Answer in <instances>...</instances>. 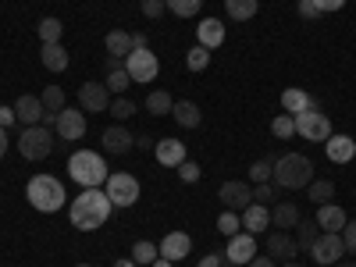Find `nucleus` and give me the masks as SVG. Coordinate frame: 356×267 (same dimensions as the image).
<instances>
[{
    "instance_id": "1",
    "label": "nucleus",
    "mask_w": 356,
    "mask_h": 267,
    "mask_svg": "<svg viewBox=\"0 0 356 267\" xmlns=\"http://www.w3.org/2000/svg\"><path fill=\"white\" fill-rule=\"evenodd\" d=\"M111 211H114V207H111V200H107L104 189H82V193L68 203V221H72L79 232H97V228L107 225Z\"/></svg>"
},
{
    "instance_id": "2",
    "label": "nucleus",
    "mask_w": 356,
    "mask_h": 267,
    "mask_svg": "<svg viewBox=\"0 0 356 267\" xmlns=\"http://www.w3.org/2000/svg\"><path fill=\"white\" fill-rule=\"evenodd\" d=\"M68 175H72V182H79L82 189H100L107 182V161L93 150H79L68 157Z\"/></svg>"
},
{
    "instance_id": "3",
    "label": "nucleus",
    "mask_w": 356,
    "mask_h": 267,
    "mask_svg": "<svg viewBox=\"0 0 356 267\" xmlns=\"http://www.w3.org/2000/svg\"><path fill=\"white\" fill-rule=\"evenodd\" d=\"M25 200L33 203L40 214H57L65 207V186L57 182L54 175H36V178H29V186H25Z\"/></svg>"
},
{
    "instance_id": "4",
    "label": "nucleus",
    "mask_w": 356,
    "mask_h": 267,
    "mask_svg": "<svg viewBox=\"0 0 356 267\" xmlns=\"http://www.w3.org/2000/svg\"><path fill=\"white\" fill-rule=\"evenodd\" d=\"M275 182L282 189H307L314 182V161L307 154H285L275 161Z\"/></svg>"
},
{
    "instance_id": "5",
    "label": "nucleus",
    "mask_w": 356,
    "mask_h": 267,
    "mask_svg": "<svg viewBox=\"0 0 356 267\" xmlns=\"http://www.w3.org/2000/svg\"><path fill=\"white\" fill-rule=\"evenodd\" d=\"M296 136L307 139V143H328V136H335V132H332L328 114L317 111V104H314L303 114H296Z\"/></svg>"
},
{
    "instance_id": "6",
    "label": "nucleus",
    "mask_w": 356,
    "mask_h": 267,
    "mask_svg": "<svg viewBox=\"0 0 356 267\" xmlns=\"http://www.w3.org/2000/svg\"><path fill=\"white\" fill-rule=\"evenodd\" d=\"M50 150H54V132L47 125H29L18 136V154L25 161H43V157H50Z\"/></svg>"
},
{
    "instance_id": "7",
    "label": "nucleus",
    "mask_w": 356,
    "mask_h": 267,
    "mask_svg": "<svg viewBox=\"0 0 356 267\" xmlns=\"http://www.w3.org/2000/svg\"><path fill=\"white\" fill-rule=\"evenodd\" d=\"M104 193H107L111 207H132L139 200V178L129 171H114V175H107Z\"/></svg>"
},
{
    "instance_id": "8",
    "label": "nucleus",
    "mask_w": 356,
    "mask_h": 267,
    "mask_svg": "<svg viewBox=\"0 0 356 267\" xmlns=\"http://www.w3.org/2000/svg\"><path fill=\"white\" fill-rule=\"evenodd\" d=\"M125 72H129L132 82H146V86H150L157 79V72H161V61H157V54L150 47H146V50H132L125 57Z\"/></svg>"
},
{
    "instance_id": "9",
    "label": "nucleus",
    "mask_w": 356,
    "mask_h": 267,
    "mask_svg": "<svg viewBox=\"0 0 356 267\" xmlns=\"http://www.w3.org/2000/svg\"><path fill=\"white\" fill-rule=\"evenodd\" d=\"M310 257H314V264H321V267L339 264V260L346 257V243H342V235H339V232H321V239L314 243Z\"/></svg>"
},
{
    "instance_id": "10",
    "label": "nucleus",
    "mask_w": 356,
    "mask_h": 267,
    "mask_svg": "<svg viewBox=\"0 0 356 267\" xmlns=\"http://www.w3.org/2000/svg\"><path fill=\"white\" fill-rule=\"evenodd\" d=\"M253 257H257V235H250V232H235V235H228V246H225V260H228V264L246 267Z\"/></svg>"
},
{
    "instance_id": "11",
    "label": "nucleus",
    "mask_w": 356,
    "mask_h": 267,
    "mask_svg": "<svg viewBox=\"0 0 356 267\" xmlns=\"http://www.w3.org/2000/svg\"><path fill=\"white\" fill-rule=\"evenodd\" d=\"M221 203H225V211H235V214H243L246 207L253 203V186L250 182H225L218 189Z\"/></svg>"
},
{
    "instance_id": "12",
    "label": "nucleus",
    "mask_w": 356,
    "mask_h": 267,
    "mask_svg": "<svg viewBox=\"0 0 356 267\" xmlns=\"http://www.w3.org/2000/svg\"><path fill=\"white\" fill-rule=\"evenodd\" d=\"M157 250H161L164 260L178 264V260H186L193 253V239H189V232H168L164 239L157 243Z\"/></svg>"
},
{
    "instance_id": "13",
    "label": "nucleus",
    "mask_w": 356,
    "mask_h": 267,
    "mask_svg": "<svg viewBox=\"0 0 356 267\" xmlns=\"http://www.w3.org/2000/svg\"><path fill=\"white\" fill-rule=\"evenodd\" d=\"M100 139H104V150H107V154H114V157H125V154L132 150V146H136V136H132L122 122L111 125V129H104V132H100Z\"/></svg>"
},
{
    "instance_id": "14",
    "label": "nucleus",
    "mask_w": 356,
    "mask_h": 267,
    "mask_svg": "<svg viewBox=\"0 0 356 267\" xmlns=\"http://www.w3.org/2000/svg\"><path fill=\"white\" fill-rule=\"evenodd\" d=\"M79 107L82 111H107L111 107V93H107V86L104 82H82L79 86Z\"/></svg>"
},
{
    "instance_id": "15",
    "label": "nucleus",
    "mask_w": 356,
    "mask_h": 267,
    "mask_svg": "<svg viewBox=\"0 0 356 267\" xmlns=\"http://www.w3.org/2000/svg\"><path fill=\"white\" fill-rule=\"evenodd\" d=\"M154 157H157L161 168H178L182 161H189V157H186V143H182V139H175V136L154 143Z\"/></svg>"
},
{
    "instance_id": "16",
    "label": "nucleus",
    "mask_w": 356,
    "mask_h": 267,
    "mask_svg": "<svg viewBox=\"0 0 356 267\" xmlns=\"http://www.w3.org/2000/svg\"><path fill=\"white\" fill-rule=\"evenodd\" d=\"M57 136H65V139H82L86 136V111L79 107H65L61 114H57Z\"/></svg>"
},
{
    "instance_id": "17",
    "label": "nucleus",
    "mask_w": 356,
    "mask_h": 267,
    "mask_svg": "<svg viewBox=\"0 0 356 267\" xmlns=\"http://www.w3.org/2000/svg\"><path fill=\"white\" fill-rule=\"evenodd\" d=\"M296 253H300V246H296V239H292V235L289 232H271V235H267V257H271V260H296Z\"/></svg>"
},
{
    "instance_id": "18",
    "label": "nucleus",
    "mask_w": 356,
    "mask_h": 267,
    "mask_svg": "<svg viewBox=\"0 0 356 267\" xmlns=\"http://www.w3.org/2000/svg\"><path fill=\"white\" fill-rule=\"evenodd\" d=\"M324 154H328L332 164H349L356 157V139L353 136H328L324 143Z\"/></svg>"
},
{
    "instance_id": "19",
    "label": "nucleus",
    "mask_w": 356,
    "mask_h": 267,
    "mask_svg": "<svg viewBox=\"0 0 356 267\" xmlns=\"http://www.w3.org/2000/svg\"><path fill=\"white\" fill-rule=\"evenodd\" d=\"M43 100L40 97H33V93H25V97H18L15 100V114H18V122L29 129V125H40L43 122Z\"/></svg>"
},
{
    "instance_id": "20",
    "label": "nucleus",
    "mask_w": 356,
    "mask_h": 267,
    "mask_svg": "<svg viewBox=\"0 0 356 267\" xmlns=\"http://www.w3.org/2000/svg\"><path fill=\"white\" fill-rule=\"evenodd\" d=\"M314 221H317V228H321V232H342V228H346V221H349V214L342 211L339 203H321Z\"/></svg>"
},
{
    "instance_id": "21",
    "label": "nucleus",
    "mask_w": 356,
    "mask_h": 267,
    "mask_svg": "<svg viewBox=\"0 0 356 267\" xmlns=\"http://www.w3.org/2000/svg\"><path fill=\"white\" fill-rule=\"evenodd\" d=\"M196 40H200V47H207V50L221 47V43H225V22H218V18H203V22L196 25Z\"/></svg>"
},
{
    "instance_id": "22",
    "label": "nucleus",
    "mask_w": 356,
    "mask_h": 267,
    "mask_svg": "<svg viewBox=\"0 0 356 267\" xmlns=\"http://www.w3.org/2000/svg\"><path fill=\"white\" fill-rule=\"evenodd\" d=\"M267 225H271V211H267L264 203H250L246 211H243V228H246L250 235H260Z\"/></svg>"
},
{
    "instance_id": "23",
    "label": "nucleus",
    "mask_w": 356,
    "mask_h": 267,
    "mask_svg": "<svg viewBox=\"0 0 356 267\" xmlns=\"http://www.w3.org/2000/svg\"><path fill=\"white\" fill-rule=\"evenodd\" d=\"M40 61H43V68H47V72H65L72 57H68V50H65L61 43H43Z\"/></svg>"
},
{
    "instance_id": "24",
    "label": "nucleus",
    "mask_w": 356,
    "mask_h": 267,
    "mask_svg": "<svg viewBox=\"0 0 356 267\" xmlns=\"http://www.w3.org/2000/svg\"><path fill=\"white\" fill-rule=\"evenodd\" d=\"M303 218H300V207L296 203H275L271 207V225L275 228H282V232H289V228H296Z\"/></svg>"
},
{
    "instance_id": "25",
    "label": "nucleus",
    "mask_w": 356,
    "mask_h": 267,
    "mask_svg": "<svg viewBox=\"0 0 356 267\" xmlns=\"http://www.w3.org/2000/svg\"><path fill=\"white\" fill-rule=\"evenodd\" d=\"M171 114H175V122L182 125V129H196V125L203 122V114H200V107H196L193 100H175Z\"/></svg>"
},
{
    "instance_id": "26",
    "label": "nucleus",
    "mask_w": 356,
    "mask_h": 267,
    "mask_svg": "<svg viewBox=\"0 0 356 267\" xmlns=\"http://www.w3.org/2000/svg\"><path fill=\"white\" fill-rule=\"evenodd\" d=\"M104 47H107L111 57H129L132 54V33H125V29H111Z\"/></svg>"
},
{
    "instance_id": "27",
    "label": "nucleus",
    "mask_w": 356,
    "mask_h": 267,
    "mask_svg": "<svg viewBox=\"0 0 356 267\" xmlns=\"http://www.w3.org/2000/svg\"><path fill=\"white\" fill-rule=\"evenodd\" d=\"M282 107H285V114H292V118H296V114H303L307 107H314V97L292 86V89H285V93H282Z\"/></svg>"
},
{
    "instance_id": "28",
    "label": "nucleus",
    "mask_w": 356,
    "mask_h": 267,
    "mask_svg": "<svg viewBox=\"0 0 356 267\" xmlns=\"http://www.w3.org/2000/svg\"><path fill=\"white\" fill-rule=\"evenodd\" d=\"M225 11L232 22H250L260 11V0H225Z\"/></svg>"
},
{
    "instance_id": "29",
    "label": "nucleus",
    "mask_w": 356,
    "mask_h": 267,
    "mask_svg": "<svg viewBox=\"0 0 356 267\" xmlns=\"http://www.w3.org/2000/svg\"><path fill=\"white\" fill-rule=\"evenodd\" d=\"M36 36H40V43H61L65 22H61V18H43V22L36 25Z\"/></svg>"
},
{
    "instance_id": "30",
    "label": "nucleus",
    "mask_w": 356,
    "mask_h": 267,
    "mask_svg": "<svg viewBox=\"0 0 356 267\" xmlns=\"http://www.w3.org/2000/svg\"><path fill=\"white\" fill-rule=\"evenodd\" d=\"M321 239V228H317V221H300V225H296V246H300V250H314V243Z\"/></svg>"
},
{
    "instance_id": "31",
    "label": "nucleus",
    "mask_w": 356,
    "mask_h": 267,
    "mask_svg": "<svg viewBox=\"0 0 356 267\" xmlns=\"http://www.w3.org/2000/svg\"><path fill=\"white\" fill-rule=\"evenodd\" d=\"M307 196L321 207V203H332V196H335V182L332 178H317V182H310L307 186Z\"/></svg>"
},
{
    "instance_id": "32",
    "label": "nucleus",
    "mask_w": 356,
    "mask_h": 267,
    "mask_svg": "<svg viewBox=\"0 0 356 267\" xmlns=\"http://www.w3.org/2000/svg\"><path fill=\"white\" fill-rule=\"evenodd\" d=\"M143 107H150V114H171V107H175V100H171V93H168V89H154V93L150 97H146V104Z\"/></svg>"
},
{
    "instance_id": "33",
    "label": "nucleus",
    "mask_w": 356,
    "mask_h": 267,
    "mask_svg": "<svg viewBox=\"0 0 356 267\" xmlns=\"http://www.w3.org/2000/svg\"><path fill=\"white\" fill-rule=\"evenodd\" d=\"M40 100H43V107H47V111L61 114V111H65V89H61V86H47L43 93H40Z\"/></svg>"
},
{
    "instance_id": "34",
    "label": "nucleus",
    "mask_w": 356,
    "mask_h": 267,
    "mask_svg": "<svg viewBox=\"0 0 356 267\" xmlns=\"http://www.w3.org/2000/svg\"><path fill=\"white\" fill-rule=\"evenodd\" d=\"M107 93H114V97H125V89L132 86V79H129V72L125 68H118V72H107Z\"/></svg>"
},
{
    "instance_id": "35",
    "label": "nucleus",
    "mask_w": 356,
    "mask_h": 267,
    "mask_svg": "<svg viewBox=\"0 0 356 267\" xmlns=\"http://www.w3.org/2000/svg\"><path fill=\"white\" fill-rule=\"evenodd\" d=\"M161 257V250H157V243H150V239H139L136 246H132V260L136 264H154Z\"/></svg>"
},
{
    "instance_id": "36",
    "label": "nucleus",
    "mask_w": 356,
    "mask_h": 267,
    "mask_svg": "<svg viewBox=\"0 0 356 267\" xmlns=\"http://www.w3.org/2000/svg\"><path fill=\"white\" fill-rule=\"evenodd\" d=\"M164 4H168V11L178 15V18H196L203 0H164Z\"/></svg>"
},
{
    "instance_id": "37",
    "label": "nucleus",
    "mask_w": 356,
    "mask_h": 267,
    "mask_svg": "<svg viewBox=\"0 0 356 267\" xmlns=\"http://www.w3.org/2000/svg\"><path fill=\"white\" fill-rule=\"evenodd\" d=\"M271 136L275 139H292L296 136V118L292 114H278L275 122H271Z\"/></svg>"
},
{
    "instance_id": "38",
    "label": "nucleus",
    "mask_w": 356,
    "mask_h": 267,
    "mask_svg": "<svg viewBox=\"0 0 356 267\" xmlns=\"http://www.w3.org/2000/svg\"><path fill=\"white\" fill-rule=\"evenodd\" d=\"M186 65H189V72H203L207 65H211V50H207V47H193L189 54H186Z\"/></svg>"
},
{
    "instance_id": "39",
    "label": "nucleus",
    "mask_w": 356,
    "mask_h": 267,
    "mask_svg": "<svg viewBox=\"0 0 356 267\" xmlns=\"http://www.w3.org/2000/svg\"><path fill=\"white\" fill-rule=\"evenodd\" d=\"M107 111H111V114H114V118H118V122H129V118H132V114H136V111H139V107H136V104H132V100H129V97H114V100H111V107H107Z\"/></svg>"
},
{
    "instance_id": "40",
    "label": "nucleus",
    "mask_w": 356,
    "mask_h": 267,
    "mask_svg": "<svg viewBox=\"0 0 356 267\" xmlns=\"http://www.w3.org/2000/svg\"><path fill=\"white\" fill-rule=\"evenodd\" d=\"M275 175V157H264V161H257V164H250V178L260 186V182H267V178Z\"/></svg>"
},
{
    "instance_id": "41",
    "label": "nucleus",
    "mask_w": 356,
    "mask_h": 267,
    "mask_svg": "<svg viewBox=\"0 0 356 267\" xmlns=\"http://www.w3.org/2000/svg\"><path fill=\"white\" fill-rule=\"evenodd\" d=\"M218 228H221V235H235L243 228V214H235V211H225L221 218H218Z\"/></svg>"
},
{
    "instance_id": "42",
    "label": "nucleus",
    "mask_w": 356,
    "mask_h": 267,
    "mask_svg": "<svg viewBox=\"0 0 356 267\" xmlns=\"http://www.w3.org/2000/svg\"><path fill=\"white\" fill-rule=\"evenodd\" d=\"M178 178H182L186 186L200 182V164H193V161H182V164H178Z\"/></svg>"
},
{
    "instance_id": "43",
    "label": "nucleus",
    "mask_w": 356,
    "mask_h": 267,
    "mask_svg": "<svg viewBox=\"0 0 356 267\" xmlns=\"http://www.w3.org/2000/svg\"><path fill=\"white\" fill-rule=\"evenodd\" d=\"M296 11H300L303 22H317V18H321V11H317L314 0H300V4H296Z\"/></svg>"
},
{
    "instance_id": "44",
    "label": "nucleus",
    "mask_w": 356,
    "mask_h": 267,
    "mask_svg": "<svg viewBox=\"0 0 356 267\" xmlns=\"http://www.w3.org/2000/svg\"><path fill=\"white\" fill-rule=\"evenodd\" d=\"M164 11H168L164 0H143V15H146V18H161Z\"/></svg>"
},
{
    "instance_id": "45",
    "label": "nucleus",
    "mask_w": 356,
    "mask_h": 267,
    "mask_svg": "<svg viewBox=\"0 0 356 267\" xmlns=\"http://www.w3.org/2000/svg\"><path fill=\"white\" fill-rule=\"evenodd\" d=\"M271 200H275V189L267 186V182L253 186V203H264V207H267V203H271Z\"/></svg>"
},
{
    "instance_id": "46",
    "label": "nucleus",
    "mask_w": 356,
    "mask_h": 267,
    "mask_svg": "<svg viewBox=\"0 0 356 267\" xmlns=\"http://www.w3.org/2000/svg\"><path fill=\"white\" fill-rule=\"evenodd\" d=\"M339 235H342L346 250H349V253H356V221H346V228H342Z\"/></svg>"
},
{
    "instance_id": "47",
    "label": "nucleus",
    "mask_w": 356,
    "mask_h": 267,
    "mask_svg": "<svg viewBox=\"0 0 356 267\" xmlns=\"http://www.w3.org/2000/svg\"><path fill=\"white\" fill-rule=\"evenodd\" d=\"M314 4H317L321 15H328V11H342V8H346V0H314Z\"/></svg>"
},
{
    "instance_id": "48",
    "label": "nucleus",
    "mask_w": 356,
    "mask_h": 267,
    "mask_svg": "<svg viewBox=\"0 0 356 267\" xmlns=\"http://www.w3.org/2000/svg\"><path fill=\"white\" fill-rule=\"evenodd\" d=\"M18 122V114H15V107H0V129H11Z\"/></svg>"
},
{
    "instance_id": "49",
    "label": "nucleus",
    "mask_w": 356,
    "mask_h": 267,
    "mask_svg": "<svg viewBox=\"0 0 356 267\" xmlns=\"http://www.w3.org/2000/svg\"><path fill=\"white\" fill-rule=\"evenodd\" d=\"M246 267H275V260H271V257H267V253H264V257L257 253V257H253V260H250Z\"/></svg>"
},
{
    "instance_id": "50",
    "label": "nucleus",
    "mask_w": 356,
    "mask_h": 267,
    "mask_svg": "<svg viewBox=\"0 0 356 267\" xmlns=\"http://www.w3.org/2000/svg\"><path fill=\"white\" fill-rule=\"evenodd\" d=\"M196 267H221V257H218V253H207V257H203Z\"/></svg>"
},
{
    "instance_id": "51",
    "label": "nucleus",
    "mask_w": 356,
    "mask_h": 267,
    "mask_svg": "<svg viewBox=\"0 0 356 267\" xmlns=\"http://www.w3.org/2000/svg\"><path fill=\"white\" fill-rule=\"evenodd\" d=\"M122 61H125V57H111V54H107V72H118V68H125Z\"/></svg>"
},
{
    "instance_id": "52",
    "label": "nucleus",
    "mask_w": 356,
    "mask_h": 267,
    "mask_svg": "<svg viewBox=\"0 0 356 267\" xmlns=\"http://www.w3.org/2000/svg\"><path fill=\"white\" fill-rule=\"evenodd\" d=\"M132 50H146V36L143 33H132Z\"/></svg>"
},
{
    "instance_id": "53",
    "label": "nucleus",
    "mask_w": 356,
    "mask_h": 267,
    "mask_svg": "<svg viewBox=\"0 0 356 267\" xmlns=\"http://www.w3.org/2000/svg\"><path fill=\"white\" fill-rule=\"evenodd\" d=\"M4 154H8V129H0V161H4Z\"/></svg>"
},
{
    "instance_id": "54",
    "label": "nucleus",
    "mask_w": 356,
    "mask_h": 267,
    "mask_svg": "<svg viewBox=\"0 0 356 267\" xmlns=\"http://www.w3.org/2000/svg\"><path fill=\"white\" fill-rule=\"evenodd\" d=\"M114 267H139V264L132 257H125V260H114Z\"/></svg>"
},
{
    "instance_id": "55",
    "label": "nucleus",
    "mask_w": 356,
    "mask_h": 267,
    "mask_svg": "<svg viewBox=\"0 0 356 267\" xmlns=\"http://www.w3.org/2000/svg\"><path fill=\"white\" fill-rule=\"evenodd\" d=\"M150 267H171V260H164V257H157V260H154Z\"/></svg>"
},
{
    "instance_id": "56",
    "label": "nucleus",
    "mask_w": 356,
    "mask_h": 267,
    "mask_svg": "<svg viewBox=\"0 0 356 267\" xmlns=\"http://www.w3.org/2000/svg\"><path fill=\"white\" fill-rule=\"evenodd\" d=\"M332 267H356L353 260H339V264H332Z\"/></svg>"
},
{
    "instance_id": "57",
    "label": "nucleus",
    "mask_w": 356,
    "mask_h": 267,
    "mask_svg": "<svg viewBox=\"0 0 356 267\" xmlns=\"http://www.w3.org/2000/svg\"><path fill=\"white\" fill-rule=\"evenodd\" d=\"M282 267H303V264H296V260H285V264H282Z\"/></svg>"
},
{
    "instance_id": "58",
    "label": "nucleus",
    "mask_w": 356,
    "mask_h": 267,
    "mask_svg": "<svg viewBox=\"0 0 356 267\" xmlns=\"http://www.w3.org/2000/svg\"><path fill=\"white\" fill-rule=\"evenodd\" d=\"M221 267H239V264H228V260H225V264H221Z\"/></svg>"
},
{
    "instance_id": "59",
    "label": "nucleus",
    "mask_w": 356,
    "mask_h": 267,
    "mask_svg": "<svg viewBox=\"0 0 356 267\" xmlns=\"http://www.w3.org/2000/svg\"><path fill=\"white\" fill-rule=\"evenodd\" d=\"M75 267H93V264H75Z\"/></svg>"
}]
</instances>
